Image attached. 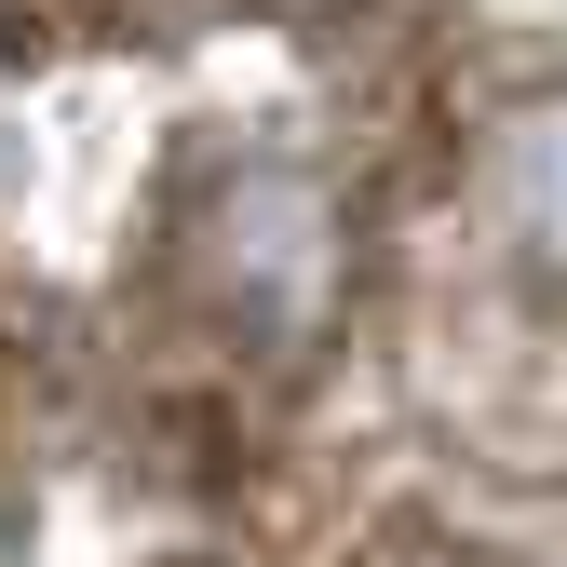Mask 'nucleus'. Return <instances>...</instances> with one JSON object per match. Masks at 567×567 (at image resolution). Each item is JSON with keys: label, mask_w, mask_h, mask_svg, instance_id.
I'll return each mask as SVG.
<instances>
[{"label": "nucleus", "mask_w": 567, "mask_h": 567, "mask_svg": "<svg viewBox=\"0 0 567 567\" xmlns=\"http://www.w3.org/2000/svg\"><path fill=\"white\" fill-rule=\"evenodd\" d=\"M486 217H501L514 257L567 270V82L514 95L501 122H486Z\"/></svg>", "instance_id": "obj_2"}, {"label": "nucleus", "mask_w": 567, "mask_h": 567, "mask_svg": "<svg viewBox=\"0 0 567 567\" xmlns=\"http://www.w3.org/2000/svg\"><path fill=\"white\" fill-rule=\"evenodd\" d=\"M189 284H203V311H217L230 338L257 351H311L324 311H338V189L311 163H217L189 203V230H176Z\"/></svg>", "instance_id": "obj_1"}]
</instances>
